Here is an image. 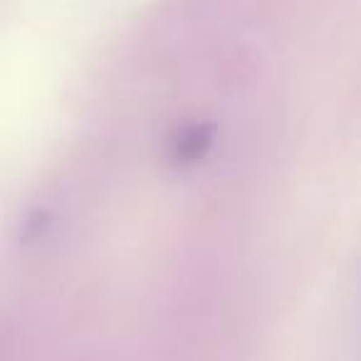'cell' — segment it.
Here are the masks:
<instances>
[{
  "mask_svg": "<svg viewBox=\"0 0 361 361\" xmlns=\"http://www.w3.org/2000/svg\"><path fill=\"white\" fill-rule=\"evenodd\" d=\"M213 144V126L211 124H193L186 126L171 144V159L178 166H193L208 154Z\"/></svg>",
  "mask_w": 361,
  "mask_h": 361,
  "instance_id": "obj_1",
  "label": "cell"
}]
</instances>
